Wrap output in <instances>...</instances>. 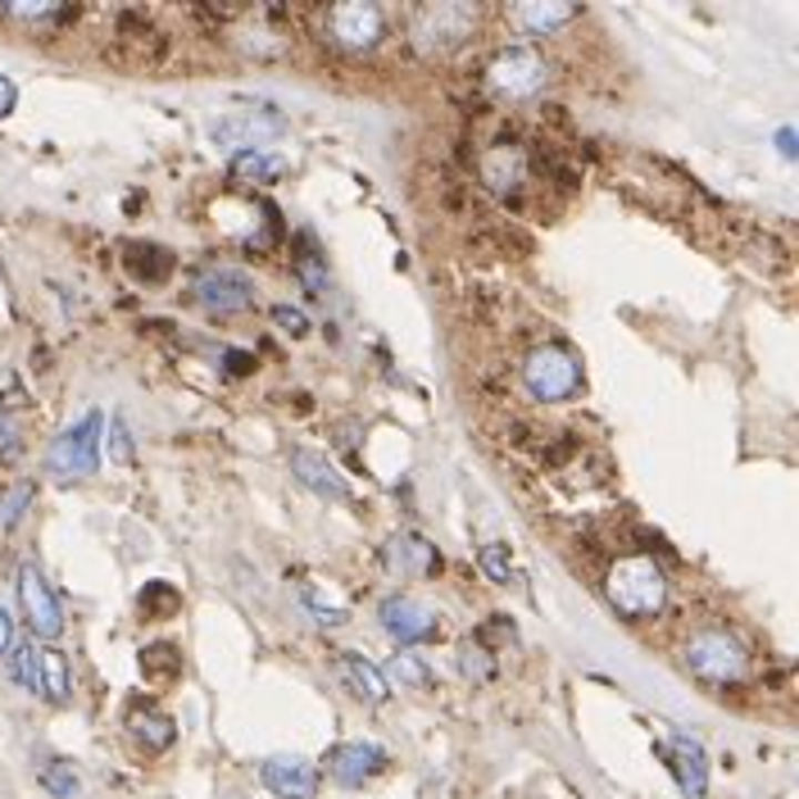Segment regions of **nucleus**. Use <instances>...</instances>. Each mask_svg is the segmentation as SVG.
<instances>
[{
    "mask_svg": "<svg viewBox=\"0 0 799 799\" xmlns=\"http://www.w3.org/2000/svg\"><path fill=\"white\" fill-rule=\"evenodd\" d=\"M605 595H609V605L631 618V623H645V618H655L664 609V599H668V581H664V568L655 559H645V555H627L609 568L605 577Z\"/></svg>",
    "mask_w": 799,
    "mask_h": 799,
    "instance_id": "obj_1",
    "label": "nucleus"
},
{
    "mask_svg": "<svg viewBox=\"0 0 799 799\" xmlns=\"http://www.w3.org/2000/svg\"><path fill=\"white\" fill-rule=\"evenodd\" d=\"M523 382L536 400H545V405H564V400H573L581 391V364L564 345H540L523 364Z\"/></svg>",
    "mask_w": 799,
    "mask_h": 799,
    "instance_id": "obj_2",
    "label": "nucleus"
},
{
    "mask_svg": "<svg viewBox=\"0 0 799 799\" xmlns=\"http://www.w3.org/2000/svg\"><path fill=\"white\" fill-rule=\"evenodd\" d=\"M686 672L705 686H731L745 677V649L727 636V631H699L690 636L686 655H681Z\"/></svg>",
    "mask_w": 799,
    "mask_h": 799,
    "instance_id": "obj_3",
    "label": "nucleus"
},
{
    "mask_svg": "<svg viewBox=\"0 0 799 799\" xmlns=\"http://www.w3.org/2000/svg\"><path fill=\"white\" fill-rule=\"evenodd\" d=\"M100 432H105V418L87 414L73 427H64L45 449V464L55 477H91L100 473Z\"/></svg>",
    "mask_w": 799,
    "mask_h": 799,
    "instance_id": "obj_4",
    "label": "nucleus"
},
{
    "mask_svg": "<svg viewBox=\"0 0 799 799\" xmlns=\"http://www.w3.org/2000/svg\"><path fill=\"white\" fill-rule=\"evenodd\" d=\"M473 28H477V10L473 6H432V10H423L414 19L409 41H414L418 55L432 60V55H449L455 45H464L473 37Z\"/></svg>",
    "mask_w": 799,
    "mask_h": 799,
    "instance_id": "obj_5",
    "label": "nucleus"
},
{
    "mask_svg": "<svg viewBox=\"0 0 799 799\" xmlns=\"http://www.w3.org/2000/svg\"><path fill=\"white\" fill-rule=\"evenodd\" d=\"M545 60L536 55L532 45H509L486 64V87L499 95V100H527L545 87Z\"/></svg>",
    "mask_w": 799,
    "mask_h": 799,
    "instance_id": "obj_6",
    "label": "nucleus"
},
{
    "mask_svg": "<svg viewBox=\"0 0 799 799\" xmlns=\"http://www.w3.org/2000/svg\"><path fill=\"white\" fill-rule=\"evenodd\" d=\"M382 10L368 6V0H350V6H332L323 14V32L332 45L341 50H355V55H364V50H373L382 41Z\"/></svg>",
    "mask_w": 799,
    "mask_h": 799,
    "instance_id": "obj_7",
    "label": "nucleus"
},
{
    "mask_svg": "<svg viewBox=\"0 0 799 799\" xmlns=\"http://www.w3.org/2000/svg\"><path fill=\"white\" fill-rule=\"evenodd\" d=\"M19 605H23V618H28V627H32V636H41V640H55L60 631H64V609H60V595L50 590V581L32 568V564H23L19 568Z\"/></svg>",
    "mask_w": 799,
    "mask_h": 799,
    "instance_id": "obj_8",
    "label": "nucleus"
},
{
    "mask_svg": "<svg viewBox=\"0 0 799 799\" xmlns=\"http://www.w3.org/2000/svg\"><path fill=\"white\" fill-rule=\"evenodd\" d=\"M195 300L219 318L245 314V310H255V282H250L245 273H236V269H214V273H205L195 282Z\"/></svg>",
    "mask_w": 799,
    "mask_h": 799,
    "instance_id": "obj_9",
    "label": "nucleus"
},
{
    "mask_svg": "<svg viewBox=\"0 0 799 799\" xmlns=\"http://www.w3.org/2000/svg\"><path fill=\"white\" fill-rule=\"evenodd\" d=\"M377 618H382L386 636L400 640V645H427V640L441 631L436 614H432L427 605H418L414 595H391V599H382Z\"/></svg>",
    "mask_w": 799,
    "mask_h": 799,
    "instance_id": "obj_10",
    "label": "nucleus"
},
{
    "mask_svg": "<svg viewBox=\"0 0 799 799\" xmlns=\"http://www.w3.org/2000/svg\"><path fill=\"white\" fill-rule=\"evenodd\" d=\"M323 763L341 786H364L377 772H386V749L373 745V740H341V745L327 749Z\"/></svg>",
    "mask_w": 799,
    "mask_h": 799,
    "instance_id": "obj_11",
    "label": "nucleus"
},
{
    "mask_svg": "<svg viewBox=\"0 0 799 799\" xmlns=\"http://www.w3.org/2000/svg\"><path fill=\"white\" fill-rule=\"evenodd\" d=\"M659 755L668 759V768H672V777H677L686 799H705V790H709V755H705V745L690 740V736H672V740L659 745Z\"/></svg>",
    "mask_w": 799,
    "mask_h": 799,
    "instance_id": "obj_12",
    "label": "nucleus"
},
{
    "mask_svg": "<svg viewBox=\"0 0 799 799\" xmlns=\"http://www.w3.org/2000/svg\"><path fill=\"white\" fill-rule=\"evenodd\" d=\"M264 786L277 795V799H314L318 795V768L310 759H300V755H277L264 763Z\"/></svg>",
    "mask_w": 799,
    "mask_h": 799,
    "instance_id": "obj_13",
    "label": "nucleus"
},
{
    "mask_svg": "<svg viewBox=\"0 0 799 799\" xmlns=\"http://www.w3.org/2000/svg\"><path fill=\"white\" fill-rule=\"evenodd\" d=\"M291 473H295L300 486L314 490L318 499H332V505H345V499H350L345 477L327 464V455H318V449H295V455H291Z\"/></svg>",
    "mask_w": 799,
    "mask_h": 799,
    "instance_id": "obj_14",
    "label": "nucleus"
},
{
    "mask_svg": "<svg viewBox=\"0 0 799 799\" xmlns=\"http://www.w3.org/2000/svg\"><path fill=\"white\" fill-rule=\"evenodd\" d=\"M332 672L341 677V686L355 695V699H364V705H386V677H382V668H373L364 655H350V649H341V655L332 659Z\"/></svg>",
    "mask_w": 799,
    "mask_h": 799,
    "instance_id": "obj_15",
    "label": "nucleus"
},
{
    "mask_svg": "<svg viewBox=\"0 0 799 799\" xmlns=\"http://www.w3.org/2000/svg\"><path fill=\"white\" fill-rule=\"evenodd\" d=\"M482 178L490 191L499 195H509L527 182V155H523V145H495L490 155H482Z\"/></svg>",
    "mask_w": 799,
    "mask_h": 799,
    "instance_id": "obj_16",
    "label": "nucleus"
},
{
    "mask_svg": "<svg viewBox=\"0 0 799 799\" xmlns=\"http://www.w3.org/2000/svg\"><path fill=\"white\" fill-rule=\"evenodd\" d=\"M37 695L50 699V705H69V695H73L69 659H64V649H55V645L37 649Z\"/></svg>",
    "mask_w": 799,
    "mask_h": 799,
    "instance_id": "obj_17",
    "label": "nucleus"
},
{
    "mask_svg": "<svg viewBox=\"0 0 799 799\" xmlns=\"http://www.w3.org/2000/svg\"><path fill=\"white\" fill-rule=\"evenodd\" d=\"M282 132H286L282 119H255V114L214 123V141H227V145H241V150H260V136H282Z\"/></svg>",
    "mask_w": 799,
    "mask_h": 799,
    "instance_id": "obj_18",
    "label": "nucleus"
},
{
    "mask_svg": "<svg viewBox=\"0 0 799 799\" xmlns=\"http://www.w3.org/2000/svg\"><path fill=\"white\" fill-rule=\"evenodd\" d=\"M391 564H395L400 573H418V577H436V573H441L436 545L423 540V536H395V540H391Z\"/></svg>",
    "mask_w": 799,
    "mask_h": 799,
    "instance_id": "obj_19",
    "label": "nucleus"
},
{
    "mask_svg": "<svg viewBox=\"0 0 799 799\" xmlns=\"http://www.w3.org/2000/svg\"><path fill=\"white\" fill-rule=\"evenodd\" d=\"M232 182H255V186H273L286 173V160L269 155V150H236L232 164H227Z\"/></svg>",
    "mask_w": 799,
    "mask_h": 799,
    "instance_id": "obj_20",
    "label": "nucleus"
},
{
    "mask_svg": "<svg viewBox=\"0 0 799 799\" xmlns=\"http://www.w3.org/2000/svg\"><path fill=\"white\" fill-rule=\"evenodd\" d=\"M128 731H132V740L145 749V755H160V749H169L173 745V736H178V727H173V718L169 714H155V709H136L132 718H128Z\"/></svg>",
    "mask_w": 799,
    "mask_h": 799,
    "instance_id": "obj_21",
    "label": "nucleus"
},
{
    "mask_svg": "<svg viewBox=\"0 0 799 799\" xmlns=\"http://www.w3.org/2000/svg\"><path fill=\"white\" fill-rule=\"evenodd\" d=\"M141 677L150 686H173L182 677V649L178 645H145L141 649Z\"/></svg>",
    "mask_w": 799,
    "mask_h": 799,
    "instance_id": "obj_22",
    "label": "nucleus"
},
{
    "mask_svg": "<svg viewBox=\"0 0 799 799\" xmlns=\"http://www.w3.org/2000/svg\"><path fill=\"white\" fill-rule=\"evenodd\" d=\"M128 269H132L136 282H164V277L173 273V255H169L164 245H141V241H132V245H128Z\"/></svg>",
    "mask_w": 799,
    "mask_h": 799,
    "instance_id": "obj_23",
    "label": "nucleus"
},
{
    "mask_svg": "<svg viewBox=\"0 0 799 799\" xmlns=\"http://www.w3.org/2000/svg\"><path fill=\"white\" fill-rule=\"evenodd\" d=\"M136 605H141V614H145L150 623H164V618H178L182 595H178L169 581H145V590L136 595Z\"/></svg>",
    "mask_w": 799,
    "mask_h": 799,
    "instance_id": "obj_24",
    "label": "nucleus"
},
{
    "mask_svg": "<svg viewBox=\"0 0 799 799\" xmlns=\"http://www.w3.org/2000/svg\"><path fill=\"white\" fill-rule=\"evenodd\" d=\"M495 655H490V645H482V640H464L459 645V672H464V681H473V686H486L490 677H495Z\"/></svg>",
    "mask_w": 799,
    "mask_h": 799,
    "instance_id": "obj_25",
    "label": "nucleus"
},
{
    "mask_svg": "<svg viewBox=\"0 0 799 799\" xmlns=\"http://www.w3.org/2000/svg\"><path fill=\"white\" fill-rule=\"evenodd\" d=\"M532 37H549L559 23H568V19H577V10L573 6H523L518 14H514Z\"/></svg>",
    "mask_w": 799,
    "mask_h": 799,
    "instance_id": "obj_26",
    "label": "nucleus"
},
{
    "mask_svg": "<svg viewBox=\"0 0 799 799\" xmlns=\"http://www.w3.org/2000/svg\"><path fill=\"white\" fill-rule=\"evenodd\" d=\"M41 786L55 795V799H78V790H82L73 763H64V759H50V763L41 768Z\"/></svg>",
    "mask_w": 799,
    "mask_h": 799,
    "instance_id": "obj_27",
    "label": "nucleus"
},
{
    "mask_svg": "<svg viewBox=\"0 0 799 799\" xmlns=\"http://www.w3.org/2000/svg\"><path fill=\"white\" fill-rule=\"evenodd\" d=\"M6 668H10V677L23 686V690H32L37 695V645L32 640H19L10 655H6Z\"/></svg>",
    "mask_w": 799,
    "mask_h": 799,
    "instance_id": "obj_28",
    "label": "nucleus"
},
{
    "mask_svg": "<svg viewBox=\"0 0 799 799\" xmlns=\"http://www.w3.org/2000/svg\"><path fill=\"white\" fill-rule=\"evenodd\" d=\"M391 677H395L400 686H414V690H432V686H436L432 668H427L418 655H395V659H391Z\"/></svg>",
    "mask_w": 799,
    "mask_h": 799,
    "instance_id": "obj_29",
    "label": "nucleus"
},
{
    "mask_svg": "<svg viewBox=\"0 0 799 799\" xmlns=\"http://www.w3.org/2000/svg\"><path fill=\"white\" fill-rule=\"evenodd\" d=\"M482 573H486L490 581H499V586L518 581V573H514V559H509V545H499V540L482 545Z\"/></svg>",
    "mask_w": 799,
    "mask_h": 799,
    "instance_id": "obj_30",
    "label": "nucleus"
},
{
    "mask_svg": "<svg viewBox=\"0 0 799 799\" xmlns=\"http://www.w3.org/2000/svg\"><path fill=\"white\" fill-rule=\"evenodd\" d=\"M295 277H300V286H305L310 295H327V269H323V260L314 255V250L295 255Z\"/></svg>",
    "mask_w": 799,
    "mask_h": 799,
    "instance_id": "obj_31",
    "label": "nucleus"
},
{
    "mask_svg": "<svg viewBox=\"0 0 799 799\" xmlns=\"http://www.w3.org/2000/svg\"><path fill=\"white\" fill-rule=\"evenodd\" d=\"M23 455V432L10 414H0V464H19Z\"/></svg>",
    "mask_w": 799,
    "mask_h": 799,
    "instance_id": "obj_32",
    "label": "nucleus"
},
{
    "mask_svg": "<svg viewBox=\"0 0 799 799\" xmlns=\"http://www.w3.org/2000/svg\"><path fill=\"white\" fill-rule=\"evenodd\" d=\"M28 499H32V490H28V486H14V490H10V499H6V505H0V527L10 532V527H14L19 518H23Z\"/></svg>",
    "mask_w": 799,
    "mask_h": 799,
    "instance_id": "obj_33",
    "label": "nucleus"
},
{
    "mask_svg": "<svg viewBox=\"0 0 799 799\" xmlns=\"http://www.w3.org/2000/svg\"><path fill=\"white\" fill-rule=\"evenodd\" d=\"M14 405H28V391L19 386V373L6 368L0 373V409H14Z\"/></svg>",
    "mask_w": 799,
    "mask_h": 799,
    "instance_id": "obj_34",
    "label": "nucleus"
},
{
    "mask_svg": "<svg viewBox=\"0 0 799 799\" xmlns=\"http://www.w3.org/2000/svg\"><path fill=\"white\" fill-rule=\"evenodd\" d=\"M273 323H277L286 336H305V332H310V318L300 314V310H291V305H277V310H273Z\"/></svg>",
    "mask_w": 799,
    "mask_h": 799,
    "instance_id": "obj_35",
    "label": "nucleus"
},
{
    "mask_svg": "<svg viewBox=\"0 0 799 799\" xmlns=\"http://www.w3.org/2000/svg\"><path fill=\"white\" fill-rule=\"evenodd\" d=\"M305 605L314 609V618H318L323 627H345V609H332V605H323V599H318L314 590H305Z\"/></svg>",
    "mask_w": 799,
    "mask_h": 799,
    "instance_id": "obj_36",
    "label": "nucleus"
},
{
    "mask_svg": "<svg viewBox=\"0 0 799 799\" xmlns=\"http://www.w3.org/2000/svg\"><path fill=\"white\" fill-rule=\"evenodd\" d=\"M14 105H19V87H14L6 73H0V119H10Z\"/></svg>",
    "mask_w": 799,
    "mask_h": 799,
    "instance_id": "obj_37",
    "label": "nucleus"
},
{
    "mask_svg": "<svg viewBox=\"0 0 799 799\" xmlns=\"http://www.w3.org/2000/svg\"><path fill=\"white\" fill-rule=\"evenodd\" d=\"M223 360H227V373H232V377H241V373L255 368V355H245V350H227Z\"/></svg>",
    "mask_w": 799,
    "mask_h": 799,
    "instance_id": "obj_38",
    "label": "nucleus"
},
{
    "mask_svg": "<svg viewBox=\"0 0 799 799\" xmlns=\"http://www.w3.org/2000/svg\"><path fill=\"white\" fill-rule=\"evenodd\" d=\"M114 459H132V441H128V432H123V418H114Z\"/></svg>",
    "mask_w": 799,
    "mask_h": 799,
    "instance_id": "obj_39",
    "label": "nucleus"
},
{
    "mask_svg": "<svg viewBox=\"0 0 799 799\" xmlns=\"http://www.w3.org/2000/svg\"><path fill=\"white\" fill-rule=\"evenodd\" d=\"M10 649H14V623H10V614H6V609H0V659H6Z\"/></svg>",
    "mask_w": 799,
    "mask_h": 799,
    "instance_id": "obj_40",
    "label": "nucleus"
},
{
    "mask_svg": "<svg viewBox=\"0 0 799 799\" xmlns=\"http://www.w3.org/2000/svg\"><path fill=\"white\" fill-rule=\"evenodd\" d=\"M777 150H781L786 160H795V132H790V128H781V132H777Z\"/></svg>",
    "mask_w": 799,
    "mask_h": 799,
    "instance_id": "obj_41",
    "label": "nucleus"
}]
</instances>
